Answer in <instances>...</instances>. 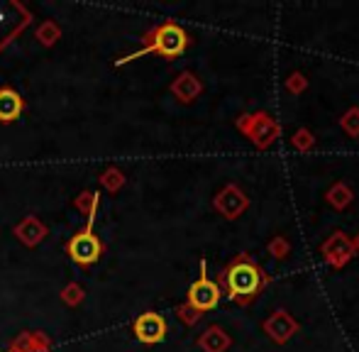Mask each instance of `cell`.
Segmentation results:
<instances>
[{"instance_id": "obj_7", "label": "cell", "mask_w": 359, "mask_h": 352, "mask_svg": "<svg viewBox=\"0 0 359 352\" xmlns=\"http://www.w3.org/2000/svg\"><path fill=\"white\" fill-rule=\"evenodd\" d=\"M323 252H325V257L330 259L332 264H342L350 259L352 255V243L345 238L342 233H335L330 240L325 243V248H323Z\"/></svg>"}, {"instance_id": "obj_6", "label": "cell", "mask_w": 359, "mask_h": 352, "mask_svg": "<svg viewBox=\"0 0 359 352\" xmlns=\"http://www.w3.org/2000/svg\"><path fill=\"white\" fill-rule=\"evenodd\" d=\"M22 98L20 93H15L13 88H0V120L3 123H13L22 115Z\"/></svg>"}, {"instance_id": "obj_2", "label": "cell", "mask_w": 359, "mask_h": 352, "mask_svg": "<svg viewBox=\"0 0 359 352\" xmlns=\"http://www.w3.org/2000/svg\"><path fill=\"white\" fill-rule=\"evenodd\" d=\"M186 32L179 27V25H161L159 29L154 32V42L149 44L147 49H142L140 54L144 52H159L164 57H179L181 52L186 49Z\"/></svg>"}, {"instance_id": "obj_1", "label": "cell", "mask_w": 359, "mask_h": 352, "mask_svg": "<svg viewBox=\"0 0 359 352\" xmlns=\"http://www.w3.org/2000/svg\"><path fill=\"white\" fill-rule=\"evenodd\" d=\"M232 296H252L262 286V274L252 262H235L225 274Z\"/></svg>"}, {"instance_id": "obj_5", "label": "cell", "mask_w": 359, "mask_h": 352, "mask_svg": "<svg viewBox=\"0 0 359 352\" xmlns=\"http://www.w3.org/2000/svg\"><path fill=\"white\" fill-rule=\"evenodd\" d=\"M135 335L137 340H142L147 345L161 343L166 335V323L159 313H142L137 320H135Z\"/></svg>"}, {"instance_id": "obj_3", "label": "cell", "mask_w": 359, "mask_h": 352, "mask_svg": "<svg viewBox=\"0 0 359 352\" xmlns=\"http://www.w3.org/2000/svg\"><path fill=\"white\" fill-rule=\"evenodd\" d=\"M217 301H220V289L205 276V262H203V276L189 289V304L196 311H210L217 306Z\"/></svg>"}, {"instance_id": "obj_8", "label": "cell", "mask_w": 359, "mask_h": 352, "mask_svg": "<svg viewBox=\"0 0 359 352\" xmlns=\"http://www.w3.org/2000/svg\"><path fill=\"white\" fill-rule=\"evenodd\" d=\"M266 328H269V333L274 335L276 340H286L288 335L296 330V323H293V320L288 318L286 313H281V311H279V313H276L274 318L266 323Z\"/></svg>"}, {"instance_id": "obj_4", "label": "cell", "mask_w": 359, "mask_h": 352, "mask_svg": "<svg viewBox=\"0 0 359 352\" xmlns=\"http://www.w3.org/2000/svg\"><path fill=\"white\" fill-rule=\"evenodd\" d=\"M69 255L79 264H93L100 257V240L90 230H83L69 243Z\"/></svg>"}, {"instance_id": "obj_9", "label": "cell", "mask_w": 359, "mask_h": 352, "mask_svg": "<svg viewBox=\"0 0 359 352\" xmlns=\"http://www.w3.org/2000/svg\"><path fill=\"white\" fill-rule=\"evenodd\" d=\"M203 345H205V348H208L210 352H222V350L227 348V338H225V335H222L217 328H213V330H210V333L203 338Z\"/></svg>"}, {"instance_id": "obj_10", "label": "cell", "mask_w": 359, "mask_h": 352, "mask_svg": "<svg viewBox=\"0 0 359 352\" xmlns=\"http://www.w3.org/2000/svg\"><path fill=\"white\" fill-rule=\"evenodd\" d=\"M357 250H359V238H357Z\"/></svg>"}]
</instances>
